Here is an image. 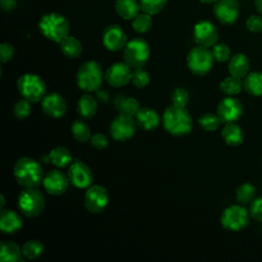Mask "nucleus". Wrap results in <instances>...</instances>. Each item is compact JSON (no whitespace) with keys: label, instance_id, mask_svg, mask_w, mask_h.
Listing matches in <instances>:
<instances>
[{"label":"nucleus","instance_id":"obj_19","mask_svg":"<svg viewBox=\"0 0 262 262\" xmlns=\"http://www.w3.org/2000/svg\"><path fill=\"white\" fill-rule=\"evenodd\" d=\"M41 107L45 115L51 118H61L67 112V103L64 98L58 93H50L43 97Z\"/></svg>","mask_w":262,"mask_h":262},{"label":"nucleus","instance_id":"obj_33","mask_svg":"<svg viewBox=\"0 0 262 262\" xmlns=\"http://www.w3.org/2000/svg\"><path fill=\"white\" fill-rule=\"evenodd\" d=\"M256 189L255 186L249 182H245L241 184L235 191V196L238 203L243 205L251 204L252 201L255 199Z\"/></svg>","mask_w":262,"mask_h":262},{"label":"nucleus","instance_id":"obj_50","mask_svg":"<svg viewBox=\"0 0 262 262\" xmlns=\"http://www.w3.org/2000/svg\"><path fill=\"white\" fill-rule=\"evenodd\" d=\"M0 199H1V205H0V207H1V209H2V208H3V206H4V204H5L4 195H3V194H1V195H0Z\"/></svg>","mask_w":262,"mask_h":262},{"label":"nucleus","instance_id":"obj_48","mask_svg":"<svg viewBox=\"0 0 262 262\" xmlns=\"http://www.w3.org/2000/svg\"><path fill=\"white\" fill-rule=\"evenodd\" d=\"M254 4L257 12L262 15V0H254Z\"/></svg>","mask_w":262,"mask_h":262},{"label":"nucleus","instance_id":"obj_2","mask_svg":"<svg viewBox=\"0 0 262 262\" xmlns=\"http://www.w3.org/2000/svg\"><path fill=\"white\" fill-rule=\"evenodd\" d=\"M13 175L16 182L25 187H37L43 181V170L40 164L28 157L18 159L13 167Z\"/></svg>","mask_w":262,"mask_h":262},{"label":"nucleus","instance_id":"obj_17","mask_svg":"<svg viewBox=\"0 0 262 262\" xmlns=\"http://www.w3.org/2000/svg\"><path fill=\"white\" fill-rule=\"evenodd\" d=\"M43 186L45 190L52 195L62 194L69 187V177L58 170L49 171L43 178Z\"/></svg>","mask_w":262,"mask_h":262},{"label":"nucleus","instance_id":"obj_4","mask_svg":"<svg viewBox=\"0 0 262 262\" xmlns=\"http://www.w3.org/2000/svg\"><path fill=\"white\" fill-rule=\"evenodd\" d=\"M103 73L99 63L94 60L84 62L78 70L76 81L78 87L84 92H95L101 86Z\"/></svg>","mask_w":262,"mask_h":262},{"label":"nucleus","instance_id":"obj_22","mask_svg":"<svg viewBox=\"0 0 262 262\" xmlns=\"http://www.w3.org/2000/svg\"><path fill=\"white\" fill-rule=\"evenodd\" d=\"M229 74L238 78H245L250 71V60L244 53H235L228 63Z\"/></svg>","mask_w":262,"mask_h":262},{"label":"nucleus","instance_id":"obj_28","mask_svg":"<svg viewBox=\"0 0 262 262\" xmlns=\"http://www.w3.org/2000/svg\"><path fill=\"white\" fill-rule=\"evenodd\" d=\"M244 89L249 94L262 96V72L249 73L244 79Z\"/></svg>","mask_w":262,"mask_h":262},{"label":"nucleus","instance_id":"obj_34","mask_svg":"<svg viewBox=\"0 0 262 262\" xmlns=\"http://www.w3.org/2000/svg\"><path fill=\"white\" fill-rule=\"evenodd\" d=\"M71 130L74 138L79 142H87L91 138L89 126L80 120L73 122Z\"/></svg>","mask_w":262,"mask_h":262},{"label":"nucleus","instance_id":"obj_39","mask_svg":"<svg viewBox=\"0 0 262 262\" xmlns=\"http://www.w3.org/2000/svg\"><path fill=\"white\" fill-rule=\"evenodd\" d=\"M31 103L32 102H30L26 98L19 99L13 105V115L17 119H20V120L27 118L31 114V111H32Z\"/></svg>","mask_w":262,"mask_h":262},{"label":"nucleus","instance_id":"obj_35","mask_svg":"<svg viewBox=\"0 0 262 262\" xmlns=\"http://www.w3.org/2000/svg\"><path fill=\"white\" fill-rule=\"evenodd\" d=\"M151 27V17L148 13H138L132 20V28L136 33L143 34Z\"/></svg>","mask_w":262,"mask_h":262},{"label":"nucleus","instance_id":"obj_21","mask_svg":"<svg viewBox=\"0 0 262 262\" xmlns=\"http://www.w3.org/2000/svg\"><path fill=\"white\" fill-rule=\"evenodd\" d=\"M134 118L137 126L146 131L157 128L160 124V117L158 113L149 107H140Z\"/></svg>","mask_w":262,"mask_h":262},{"label":"nucleus","instance_id":"obj_15","mask_svg":"<svg viewBox=\"0 0 262 262\" xmlns=\"http://www.w3.org/2000/svg\"><path fill=\"white\" fill-rule=\"evenodd\" d=\"M237 0H217L213 7V12L216 18L224 25L233 24L238 16Z\"/></svg>","mask_w":262,"mask_h":262},{"label":"nucleus","instance_id":"obj_32","mask_svg":"<svg viewBox=\"0 0 262 262\" xmlns=\"http://www.w3.org/2000/svg\"><path fill=\"white\" fill-rule=\"evenodd\" d=\"M44 252V246L42 243L36 239L28 241L21 247V254L25 258L34 260L39 258Z\"/></svg>","mask_w":262,"mask_h":262},{"label":"nucleus","instance_id":"obj_16","mask_svg":"<svg viewBox=\"0 0 262 262\" xmlns=\"http://www.w3.org/2000/svg\"><path fill=\"white\" fill-rule=\"evenodd\" d=\"M102 44L110 51H119L127 44V36L120 26L111 25L103 31Z\"/></svg>","mask_w":262,"mask_h":262},{"label":"nucleus","instance_id":"obj_25","mask_svg":"<svg viewBox=\"0 0 262 262\" xmlns=\"http://www.w3.org/2000/svg\"><path fill=\"white\" fill-rule=\"evenodd\" d=\"M77 111L79 115L84 119L92 118L97 111V101L96 99L88 94L87 92L83 94L77 103Z\"/></svg>","mask_w":262,"mask_h":262},{"label":"nucleus","instance_id":"obj_12","mask_svg":"<svg viewBox=\"0 0 262 262\" xmlns=\"http://www.w3.org/2000/svg\"><path fill=\"white\" fill-rule=\"evenodd\" d=\"M68 177L70 183L80 189L90 187L93 181V174L90 168L82 162H75L70 165Z\"/></svg>","mask_w":262,"mask_h":262},{"label":"nucleus","instance_id":"obj_13","mask_svg":"<svg viewBox=\"0 0 262 262\" xmlns=\"http://www.w3.org/2000/svg\"><path fill=\"white\" fill-rule=\"evenodd\" d=\"M243 114L242 102L234 97L223 98L217 106V115L223 124L236 122Z\"/></svg>","mask_w":262,"mask_h":262},{"label":"nucleus","instance_id":"obj_7","mask_svg":"<svg viewBox=\"0 0 262 262\" xmlns=\"http://www.w3.org/2000/svg\"><path fill=\"white\" fill-rule=\"evenodd\" d=\"M45 200L36 187L25 188L17 198L18 210L27 217H36L44 209Z\"/></svg>","mask_w":262,"mask_h":262},{"label":"nucleus","instance_id":"obj_8","mask_svg":"<svg viewBox=\"0 0 262 262\" xmlns=\"http://www.w3.org/2000/svg\"><path fill=\"white\" fill-rule=\"evenodd\" d=\"M250 221L249 211L241 205L227 207L221 214L220 222L223 228L230 231H241L248 226Z\"/></svg>","mask_w":262,"mask_h":262},{"label":"nucleus","instance_id":"obj_42","mask_svg":"<svg viewBox=\"0 0 262 262\" xmlns=\"http://www.w3.org/2000/svg\"><path fill=\"white\" fill-rule=\"evenodd\" d=\"M249 213L254 220L262 222V196L256 198L252 201L250 204Z\"/></svg>","mask_w":262,"mask_h":262},{"label":"nucleus","instance_id":"obj_45","mask_svg":"<svg viewBox=\"0 0 262 262\" xmlns=\"http://www.w3.org/2000/svg\"><path fill=\"white\" fill-rule=\"evenodd\" d=\"M13 56V47L10 44L2 43L0 45V60L1 62L9 61Z\"/></svg>","mask_w":262,"mask_h":262},{"label":"nucleus","instance_id":"obj_49","mask_svg":"<svg viewBox=\"0 0 262 262\" xmlns=\"http://www.w3.org/2000/svg\"><path fill=\"white\" fill-rule=\"evenodd\" d=\"M202 3H207V4H209V3H215L217 0H200Z\"/></svg>","mask_w":262,"mask_h":262},{"label":"nucleus","instance_id":"obj_11","mask_svg":"<svg viewBox=\"0 0 262 262\" xmlns=\"http://www.w3.org/2000/svg\"><path fill=\"white\" fill-rule=\"evenodd\" d=\"M108 204V192L101 185H91L87 188L84 196V205L88 212L98 214Z\"/></svg>","mask_w":262,"mask_h":262},{"label":"nucleus","instance_id":"obj_24","mask_svg":"<svg viewBox=\"0 0 262 262\" xmlns=\"http://www.w3.org/2000/svg\"><path fill=\"white\" fill-rule=\"evenodd\" d=\"M223 140L232 146L239 145L244 140L243 129L235 123H227L222 129L221 132Z\"/></svg>","mask_w":262,"mask_h":262},{"label":"nucleus","instance_id":"obj_46","mask_svg":"<svg viewBox=\"0 0 262 262\" xmlns=\"http://www.w3.org/2000/svg\"><path fill=\"white\" fill-rule=\"evenodd\" d=\"M96 92V96H97V99L101 102H106L110 98V94L107 91L103 90V89H98L95 91Z\"/></svg>","mask_w":262,"mask_h":262},{"label":"nucleus","instance_id":"obj_9","mask_svg":"<svg viewBox=\"0 0 262 262\" xmlns=\"http://www.w3.org/2000/svg\"><path fill=\"white\" fill-rule=\"evenodd\" d=\"M186 62L192 74L202 76L211 70L214 62V57L212 51H210L208 47L199 45L188 52Z\"/></svg>","mask_w":262,"mask_h":262},{"label":"nucleus","instance_id":"obj_20","mask_svg":"<svg viewBox=\"0 0 262 262\" xmlns=\"http://www.w3.org/2000/svg\"><path fill=\"white\" fill-rule=\"evenodd\" d=\"M23 226L21 217L12 210H1L0 230L5 234L17 232Z\"/></svg>","mask_w":262,"mask_h":262},{"label":"nucleus","instance_id":"obj_18","mask_svg":"<svg viewBox=\"0 0 262 262\" xmlns=\"http://www.w3.org/2000/svg\"><path fill=\"white\" fill-rule=\"evenodd\" d=\"M131 68L126 62L113 63L105 73V80L113 87H122L131 80Z\"/></svg>","mask_w":262,"mask_h":262},{"label":"nucleus","instance_id":"obj_47","mask_svg":"<svg viewBox=\"0 0 262 262\" xmlns=\"http://www.w3.org/2000/svg\"><path fill=\"white\" fill-rule=\"evenodd\" d=\"M15 0H1V7L4 10H11L15 7Z\"/></svg>","mask_w":262,"mask_h":262},{"label":"nucleus","instance_id":"obj_38","mask_svg":"<svg viewBox=\"0 0 262 262\" xmlns=\"http://www.w3.org/2000/svg\"><path fill=\"white\" fill-rule=\"evenodd\" d=\"M212 54L215 60L219 62H224L230 59L231 51L230 48L224 43H216L212 48Z\"/></svg>","mask_w":262,"mask_h":262},{"label":"nucleus","instance_id":"obj_40","mask_svg":"<svg viewBox=\"0 0 262 262\" xmlns=\"http://www.w3.org/2000/svg\"><path fill=\"white\" fill-rule=\"evenodd\" d=\"M131 81L135 87L143 88L149 83V75L142 68H137L132 73Z\"/></svg>","mask_w":262,"mask_h":262},{"label":"nucleus","instance_id":"obj_23","mask_svg":"<svg viewBox=\"0 0 262 262\" xmlns=\"http://www.w3.org/2000/svg\"><path fill=\"white\" fill-rule=\"evenodd\" d=\"M115 9L122 18L133 19L141 8L137 0H117Z\"/></svg>","mask_w":262,"mask_h":262},{"label":"nucleus","instance_id":"obj_37","mask_svg":"<svg viewBox=\"0 0 262 262\" xmlns=\"http://www.w3.org/2000/svg\"><path fill=\"white\" fill-rule=\"evenodd\" d=\"M168 0H139L140 8L150 15L159 13L167 4Z\"/></svg>","mask_w":262,"mask_h":262},{"label":"nucleus","instance_id":"obj_6","mask_svg":"<svg viewBox=\"0 0 262 262\" xmlns=\"http://www.w3.org/2000/svg\"><path fill=\"white\" fill-rule=\"evenodd\" d=\"M149 46L141 38H135L127 42L124 47V60L133 69L142 68L149 58Z\"/></svg>","mask_w":262,"mask_h":262},{"label":"nucleus","instance_id":"obj_14","mask_svg":"<svg viewBox=\"0 0 262 262\" xmlns=\"http://www.w3.org/2000/svg\"><path fill=\"white\" fill-rule=\"evenodd\" d=\"M193 39L200 46L213 47L218 41V31L212 23L202 20L193 28Z\"/></svg>","mask_w":262,"mask_h":262},{"label":"nucleus","instance_id":"obj_30","mask_svg":"<svg viewBox=\"0 0 262 262\" xmlns=\"http://www.w3.org/2000/svg\"><path fill=\"white\" fill-rule=\"evenodd\" d=\"M60 49L62 53L70 57V58H76L82 53V44L81 42L73 37V36H67L59 42Z\"/></svg>","mask_w":262,"mask_h":262},{"label":"nucleus","instance_id":"obj_26","mask_svg":"<svg viewBox=\"0 0 262 262\" xmlns=\"http://www.w3.org/2000/svg\"><path fill=\"white\" fill-rule=\"evenodd\" d=\"M21 249L17 244L5 241L0 244V260L2 262H16L20 260Z\"/></svg>","mask_w":262,"mask_h":262},{"label":"nucleus","instance_id":"obj_1","mask_svg":"<svg viewBox=\"0 0 262 262\" xmlns=\"http://www.w3.org/2000/svg\"><path fill=\"white\" fill-rule=\"evenodd\" d=\"M165 130L174 136H183L192 129V119L184 106L172 104L163 114Z\"/></svg>","mask_w":262,"mask_h":262},{"label":"nucleus","instance_id":"obj_27","mask_svg":"<svg viewBox=\"0 0 262 262\" xmlns=\"http://www.w3.org/2000/svg\"><path fill=\"white\" fill-rule=\"evenodd\" d=\"M115 107L120 112V114H126L130 116H135L139 111V102L131 96L119 95L114 101Z\"/></svg>","mask_w":262,"mask_h":262},{"label":"nucleus","instance_id":"obj_31","mask_svg":"<svg viewBox=\"0 0 262 262\" xmlns=\"http://www.w3.org/2000/svg\"><path fill=\"white\" fill-rule=\"evenodd\" d=\"M244 88V81L242 78L230 75L226 77L220 83V90L227 95H235L242 91Z\"/></svg>","mask_w":262,"mask_h":262},{"label":"nucleus","instance_id":"obj_43","mask_svg":"<svg viewBox=\"0 0 262 262\" xmlns=\"http://www.w3.org/2000/svg\"><path fill=\"white\" fill-rule=\"evenodd\" d=\"M246 26H247L248 30L253 33L262 32V15H260V14L251 15L247 19Z\"/></svg>","mask_w":262,"mask_h":262},{"label":"nucleus","instance_id":"obj_5","mask_svg":"<svg viewBox=\"0 0 262 262\" xmlns=\"http://www.w3.org/2000/svg\"><path fill=\"white\" fill-rule=\"evenodd\" d=\"M19 94L30 102H38L43 99L46 92L44 81L35 74L21 75L16 83Z\"/></svg>","mask_w":262,"mask_h":262},{"label":"nucleus","instance_id":"obj_3","mask_svg":"<svg viewBox=\"0 0 262 262\" xmlns=\"http://www.w3.org/2000/svg\"><path fill=\"white\" fill-rule=\"evenodd\" d=\"M41 34L53 42H60L69 35L70 24L62 15L49 12L44 14L38 24Z\"/></svg>","mask_w":262,"mask_h":262},{"label":"nucleus","instance_id":"obj_10","mask_svg":"<svg viewBox=\"0 0 262 262\" xmlns=\"http://www.w3.org/2000/svg\"><path fill=\"white\" fill-rule=\"evenodd\" d=\"M136 121L133 116L120 114L111 123L110 132L117 141H126L130 139L136 131Z\"/></svg>","mask_w":262,"mask_h":262},{"label":"nucleus","instance_id":"obj_44","mask_svg":"<svg viewBox=\"0 0 262 262\" xmlns=\"http://www.w3.org/2000/svg\"><path fill=\"white\" fill-rule=\"evenodd\" d=\"M90 143H91L92 147L95 148V149H104L107 146L108 141H107V138L105 137L104 134L96 133V134L91 136Z\"/></svg>","mask_w":262,"mask_h":262},{"label":"nucleus","instance_id":"obj_29","mask_svg":"<svg viewBox=\"0 0 262 262\" xmlns=\"http://www.w3.org/2000/svg\"><path fill=\"white\" fill-rule=\"evenodd\" d=\"M49 161L57 168H66L72 164L73 158L66 147L57 146L49 152Z\"/></svg>","mask_w":262,"mask_h":262},{"label":"nucleus","instance_id":"obj_41","mask_svg":"<svg viewBox=\"0 0 262 262\" xmlns=\"http://www.w3.org/2000/svg\"><path fill=\"white\" fill-rule=\"evenodd\" d=\"M172 103L178 106H185L189 100L188 92L183 88H177L171 95Z\"/></svg>","mask_w":262,"mask_h":262},{"label":"nucleus","instance_id":"obj_36","mask_svg":"<svg viewBox=\"0 0 262 262\" xmlns=\"http://www.w3.org/2000/svg\"><path fill=\"white\" fill-rule=\"evenodd\" d=\"M220 123H221V121H220L218 115L217 114L215 115L212 113L203 114L199 119L200 126L206 131H214V130L218 129Z\"/></svg>","mask_w":262,"mask_h":262}]
</instances>
